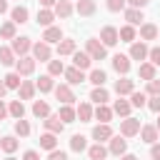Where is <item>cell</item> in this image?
<instances>
[{
    "instance_id": "6da1fadb",
    "label": "cell",
    "mask_w": 160,
    "mask_h": 160,
    "mask_svg": "<svg viewBox=\"0 0 160 160\" xmlns=\"http://www.w3.org/2000/svg\"><path fill=\"white\" fill-rule=\"evenodd\" d=\"M85 52H88L92 60H105V58H108V48H105L98 38H88V40H85Z\"/></svg>"
},
{
    "instance_id": "7a4b0ae2",
    "label": "cell",
    "mask_w": 160,
    "mask_h": 160,
    "mask_svg": "<svg viewBox=\"0 0 160 160\" xmlns=\"http://www.w3.org/2000/svg\"><path fill=\"white\" fill-rule=\"evenodd\" d=\"M10 50H12L18 58H22V55H28V52L32 50V40H30L28 35H20V38L15 35V38L10 40Z\"/></svg>"
},
{
    "instance_id": "3957f363",
    "label": "cell",
    "mask_w": 160,
    "mask_h": 160,
    "mask_svg": "<svg viewBox=\"0 0 160 160\" xmlns=\"http://www.w3.org/2000/svg\"><path fill=\"white\" fill-rule=\"evenodd\" d=\"M35 65H38V60H35L32 55H22V58L15 60V72L22 75V78H28V75L35 72Z\"/></svg>"
},
{
    "instance_id": "277c9868",
    "label": "cell",
    "mask_w": 160,
    "mask_h": 160,
    "mask_svg": "<svg viewBox=\"0 0 160 160\" xmlns=\"http://www.w3.org/2000/svg\"><path fill=\"white\" fill-rule=\"evenodd\" d=\"M138 132H140V120L138 118H130L128 115V118L120 120V135L122 138H135Z\"/></svg>"
},
{
    "instance_id": "5b68a950",
    "label": "cell",
    "mask_w": 160,
    "mask_h": 160,
    "mask_svg": "<svg viewBox=\"0 0 160 160\" xmlns=\"http://www.w3.org/2000/svg\"><path fill=\"white\" fill-rule=\"evenodd\" d=\"M32 58L35 60H40V62H48L50 58H52V48H50V42H45V40H40V42H32Z\"/></svg>"
},
{
    "instance_id": "8992f818",
    "label": "cell",
    "mask_w": 160,
    "mask_h": 160,
    "mask_svg": "<svg viewBox=\"0 0 160 160\" xmlns=\"http://www.w3.org/2000/svg\"><path fill=\"white\" fill-rule=\"evenodd\" d=\"M105 48H112V45H118L120 42V38H118V28H112V25H105L102 30H100V38H98Z\"/></svg>"
},
{
    "instance_id": "52a82bcc",
    "label": "cell",
    "mask_w": 160,
    "mask_h": 160,
    "mask_svg": "<svg viewBox=\"0 0 160 160\" xmlns=\"http://www.w3.org/2000/svg\"><path fill=\"white\" fill-rule=\"evenodd\" d=\"M112 135H115V132H112L110 122H98V125L92 128V140H95V142H108Z\"/></svg>"
},
{
    "instance_id": "ba28073f",
    "label": "cell",
    "mask_w": 160,
    "mask_h": 160,
    "mask_svg": "<svg viewBox=\"0 0 160 160\" xmlns=\"http://www.w3.org/2000/svg\"><path fill=\"white\" fill-rule=\"evenodd\" d=\"M108 152L120 158L122 152H128V140H125L122 135H112V138L108 140Z\"/></svg>"
},
{
    "instance_id": "9c48e42d",
    "label": "cell",
    "mask_w": 160,
    "mask_h": 160,
    "mask_svg": "<svg viewBox=\"0 0 160 160\" xmlns=\"http://www.w3.org/2000/svg\"><path fill=\"white\" fill-rule=\"evenodd\" d=\"M148 50H150V48L145 45V40H140V42L135 40V42H130V52H128V58L142 62V60H148Z\"/></svg>"
},
{
    "instance_id": "30bf717a",
    "label": "cell",
    "mask_w": 160,
    "mask_h": 160,
    "mask_svg": "<svg viewBox=\"0 0 160 160\" xmlns=\"http://www.w3.org/2000/svg\"><path fill=\"white\" fill-rule=\"evenodd\" d=\"M52 92H55V98H58L62 105H72V102H75V92H72L70 85H55Z\"/></svg>"
},
{
    "instance_id": "8fae6325",
    "label": "cell",
    "mask_w": 160,
    "mask_h": 160,
    "mask_svg": "<svg viewBox=\"0 0 160 160\" xmlns=\"http://www.w3.org/2000/svg\"><path fill=\"white\" fill-rule=\"evenodd\" d=\"M112 70H115L118 75H128V72H130V58L122 55V52L112 55Z\"/></svg>"
},
{
    "instance_id": "7c38bea8",
    "label": "cell",
    "mask_w": 160,
    "mask_h": 160,
    "mask_svg": "<svg viewBox=\"0 0 160 160\" xmlns=\"http://www.w3.org/2000/svg\"><path fill=\"white\" fill-rule=\"evenodd\" d=\"M52 12H55V18H70L72 12H75V5L70 2V0H58L55 5H52Z\"/></svg>"
},
{
    "instance_id": "4fadbf2b",
    "label": "cell",
    "mask_w": 160,
    "mask_h": 160,
    "mask_svg": "<svg viewBox=\"0 0 160 160\" xmlns=\"http://www.w3.org/2000/svg\"><path fill=\"white\" fill-rule=\"evenodd\" d=\"M65 80H68V85H80V82H85V70H80V68H65Z\"/></svg>"
},
{
    "instance_id": "5bb4252c",
    "label": "cell",
    "mask_w": 160,
    "mask_h": 160,
    "mask_svg": "<svg viewBox=\"0 0 160 160\" xmlns=\"http://www.w3.org/2000/svg\"><path fill=\"white\" fill-rule=\"evenodd\" d=\"M140 140L142 142H148V145H152V142H158V138H160V132H158V128L155 125H140Z\"/></svg>"
},
{
    "instance_id": "9a60e30c",
    "label": "cell",
    "mask_w": 160,
    "mask_h": 160,
    "mask_svg": "<svg viewBox=\"0 0 160 160\" xmlns=\"http://www.w3.org/2000/svg\"><path fill=\"white\" fill-rule=\"evenodd\" d=\"M95 10H98L95 0H78L75 2V12L80 18H90V15H95Z\"/></svg>"
},
{
    "instance_id": "2e32d148",
    "label": "cell",
    "mask_w": 160,
    "mask_h": 160,
    "mask_svg": "<svg viewBox=\"0 0 160 160\" xmlns=\"http://www.w3.org/2000/svg\"><path fill=\"white\" fill-rule=\"evenodd\" d=\"M132 90H135V82H132V80H130L128 75H122L120 80H115V92H118L120 98H125V95H130Z\"/></svg>"
},
{
    "instance_id": "e0dca14e",
    "label": "cell",
    "mask_w": 160,
    "mask_h": 160,
    "mask_svg": "<svg viewBox=\"0 0 160 160\" xmlns=\"http://www.w3.org/2000/svg\"><path fill=\"white\" fill-rule=\"evenodd\" d=\"M42 125H45V130H48V132H55V135H60V132L65 130V122H62L58 115H48V118L42 120Z\"/></svg>"
},
{
    "instance_id": "ac0fdd59",
    "label": "cell",
    "mask_w": 160,
    "mask_h": 160,
    "mask_svg": "<svg viewBox=\"0 0 160 160\" xmlns=\"http://www.w3.org/2000/svg\"><path fill=\"white\" fill-rule=\"evenodd\" d=\"M122 12H125V20H128V25H132V28L142 25V20H145L142 10H138V8H125Z\"/></svg>"
},
{
    "instance_id": "d6986e66",
    "label": "cell",
    "mask_w": 160,
    "mask_h": 160,
    "mask_svg": "<svg viewBox=\"0 0 160 160\" xmlns=\"http://www.w3.org/2000/svg\"><path fill=\"white\" fill-rule=\"evenodd\" d=\"M72 65L80 68V70H88V68L92 65V58H90L85 50H75V52H72Z\"/></svg>"
},
{
    "instance_id": "ffe728a7",
    "label": "cell",
    "mask_w": 160,
    "mask_h": 160,
    "mask_svg": "<svg viewBox=\"0 0 160 160\" xmlns=\"http://www.w3.org/2000/svg\"><path fill=\"white\" fill-rule=\"evenodd\" d=\"M18 92H20V100H32V98H35V92H38V88H35V82H32V80H22V82H20V88H18Z\"/></svg>"
},
{
    "instance_id": "44dd1931",
    "label": "cell",
    "mask_w": 160,
    "mask_h": 160,
    "mask_svg": "<svg viewBox=\"0 0 160 160\" xmlns=\"http://www.w3.org/2000/svg\"><path fill=\"white\" fill-rule=\"evenodd\" d=\"M130 110H132L130 100H125V98H120V95H118V100L112 102V112H115V115H120V118H128V115H130Z\"/></svg>"
},
{
    "instance_id": "7402d4cb",
    "label": "cell",
    "mask_w": 160,
    "mask_h": 160,
    "mask_svg": "<svg viewBox=\"0 0 160 160\" xmlns=\"http://www.w3.org/2000/svg\"><path fill=\"white\" fill-rule=\"evenodd\" d=\"M28 18H30V12H28V8H25V5H18V8H12V10H10V20H12L15 25L28 22Z\"/></svg>"
},
{
    "instance_id": "603a6c76",
    "label": "cell",
    "mask_w": 160,
    "mask_h": 160,
    "mask_svg": "<svg viewBox=\"0 0 160 160\" xmlns=\"http://www.w3.org/2000/svg\"><path fill=\"white\" fill-rule=\"evenodd\" d=\"M112 108H108V102H102V105H98L95 110H92V118H98L100 122H110L112 120Z\"/></svg>"
},
{
    "instance_id": "cb8c5ba5",
    "label": "cell",
    "mask_w": 160,
    "mask_h": 160,
    "mask_svg": "<svg viewBox=\"0 0 160 160\" xmlns=\"http://www.w3.org/2000/svg\"><path fill=\"white\" fill-rule=\"evenodd\" d=\"M42 40H45V42H50V45H52V42H60V40H62V30H60L58 25H50V28H45Z\"/></svg>"
},
{
    "instance_id": "d4e9b609",
    "label": "cell",
    "mask_w": 160,
    "mask_h": 160,
    "mask_svg": "<svg viewBox=\"0 0 160 160\" xmlns=\"http://www.w3.org/2000/svg\"><path fill=\"white\" fill-rule=\"evenodd\" d=\"M75 115H78L80 122H90V120H92V105H90V102H80V105L75 108Z\"/></svg>"
},
{
    "instance_id": "484cf974",
    "label": "cell",
    "mask_w": 160,
    "mask_h": 160,
    "mask_svg": "<svg viewBox=\"0 0 160 160\" xmlns=\"http://www.w3.org/2000/svg\"><path fill=\"white\" fill-rule=\"evenodd\" d=\"M40 148H42V150H48V152H50V150H55V148H58V135L45 130V132L40 135Z\"/></svg>"
},
{
    "instance_id": "4316f807",
    "label": "cell",
    "mask_w": 160,
    "mask_h": 160,
    "mask_svg": "<svg viewBox=\"0 0 160 160\" xmlns=\"http://www.w3.org/2000/svg\"><path fill=\"white\" fill-rule=\"evenodd\" d=\"M118 38H120V42H135L138 30H135L132 25H122V28L118 30Z\"/></svg>"
},
{
    "instance_id": "83f0119b",
    "label": "cell",
    "mask_w": 160,
    "mask_h": 160,
    "mask_svg": "<svg viewBox=\"0 0 160 160\" xmlns=\"http://www.w3.org/2000/svg\"><path fill=\"white\" fill-rule=\"evenodd\" d=\"M90 100H92L95 105H102V102H108V100H110V92L105 90V85H100V88H92V92H90Z\"/></svg>"
},
{
    "instance_id": "f1b7e54d",
    "label": "cell",
    "mask_w": 160,
    "mask_h": 160,
    "mask_svg": "<svg viewBox=\"0 0 160 160\" xmlns=\"http://www.w3.org/2000/svg\"><path fill=\"white\" fill-rule=\"evenodd\" d=\"M32 115H35L38 120H45V118L50 115V105H48L45 100H35V102H32Z\"/></svg>"
},
{
    "instance_id": "f546056e",
    "label": "cell",
    "mask_w": 160,
    "mask_h": 160,
    "mask_svg": "<svg viewBox=\"0 0 160 160\" xmlns=\"http://www.w3.org/2000/svg\"><path fill=\"white\" fill-rule=\"evenodd\" d=\"M8 115H12L15 120L25 118V105H22L20 98H18V100H10V105H8Z\"/></svg>"
},
{
    "instance_id": "4dcf8cb0",
    "label": "cell",
    "mask_w": 160,
    "mask_h": 160,
    "mask_svg": "<svg viewBox=\"0 0 160 160\" xmlns=\"http://www.w3.org/2000/svg\"><path fill=\"white\" fill-rule=\"evenodd\" d=\"M58 118H60L65 125L78 120V115H75V108H72V105H60V110H58Z\"/></svg>"
},
{
    "instance_id": "1f68e13d",
    "label": "cell",
    "mask_w": 160,
    "mask_h": 160,
    "mask_svg": "<svg viewBox=\"0 0 160 160\" xmlns=\"http://www.w3.org/2000/svg\"><path fill=\"white\" fill-rule=\"evenodd\" d=\"M18 145H20V142H18V138H15V135H5V138H0V150H2V152H8V155H10V152H15V150H18Z\"/></svg>"
},
{
    "instance_id": "d6a6232c",
    "label": "cell",
    "mask_w": 160,
    "mask_h": 160,
    "mask_svg": "<svg viewBox=\"0 0 160 160\" xmlns=\"http://www.w3.org/2000/svg\"><path fill=\"white\" fill-rule=\"evenodd\" d=\"M88 155H90V160H105L108 158V148L102 142H95V145L88 148Z\"/></svg>"
},
{
    "instance_id": "836d02e7",
    "label": "cell",
    "mask_w": 160,
    "mask_h": 160,
    "mask_svg": "<svg viewBox=\"0 0 160 160\" xmlns=\"http://www.w3.org/2000/svg\"><path fill=\"white\" fill-rule=\"evenodd\" d=\"M52 20H55V12H52L50 8H42V10H38V25H42V28H50V25H52Z\"/></svg>"
},
{
    "instance_id": "e575fe53",
    "label": "cell",
    "mask_w": 160,
    "mask_h": 160,
    "mask_svg": "<svg viewBox=\"0 0 160 160\" xmlns=\"http://www.w3.org/2000/svg\"><path fill=\"white\" fill-rule=\"evenodd\" d=\"M140 38L142 40H155L158 38V25L155 22H142L140 25Z\"/></svg>"
},
{
    "instance_id": "d590c367",
    "label": "cell",
    "mask_w": 160,
    "mask_h": 160,
    "mask_svg": "<svg viewBox=\"0 0 160 160\" xmlns=\"http://www.w3.org/2000/svg\"><path fill=\"white\" fill-rule=\"evenodd\" d=\"M138 75H140V80H145V82H148V80H152V78H155V65L142 60V62H140V68H138Z\"/></svg>"
},
{
    "instance_id": "8d00e7d4",
    "label": "cell",
    "mask_w": 160,
    "mask_h": 160,
    "mask_svg": "<svg viewBox=\"0 0 160 160\" xmlns=\"http://www.w3.org/2000/svg\"><path fill=\"white\" fill-rule=\"evenodd\" d=\"M75 52V40H70V38H62L60 42H58V55L62 58V55H72Z\"/></svg>"
},
{
    "instance_id": "74e56055",
    "label": "cell",
    "mask_w": 160,
    "mask_h": 160,
    "mask_svg": "<svg viewBox=\"0 0 160 160\" xmlns=\"http://www.w3.org/2000/svg\"><path fill=\"white\" fill-rule=\"evenodd\" d=\"M35 88H38L40 92H52V88H55V80H52V75H40V80L35 82Z\"/></svg>"
},
{
    "instance_id": "f35d334b",
    "label": "cell",
    "mask_w": 160,
    "mask_h": 160,
    "mask_svg": "<svg viewBox=\"0 0 160 160\" xmlns=\"http://www.w3.org/2000/svg\"><path fill=\"white\" fill-rule=\"evenodd\" d=\"M70 150H72V152L88 150V138H85V135H72V138H70Z\"/></svg>"
},
{
    "instance_id": "ab89813d",
    "label": "cell",
    "mask_w": 160,
    "mask_h": 160,
    "mask_svg": "<svg viewBox=\"0 0 160 160\" xmlns=\"http://www.w3.org/2000/svg\"><path fill=\"white\" fill-rule=\"evenodd\" d=\"M88 80L95 85V88H100V85H105V80H108V75H105V70H100V68H95V70H90V75H88Z\"/></svg>"
},
{
    "instance_id": "60d3db41",
    "label": "cell",
    "mask_w": 160,
    "mask_h": 160,
    "mask_svg": "<svg viewBox=\"0 0 160 160\" xmlns=\"http://www.w3.org/2000/svg\"><path fill=\"white\" fill-rule=\"evenodd\" d=\"M2 82H5L8 90H18L20 82H22V75H18V72H8V75L2 78Z\"/></svg>"
},
{
    "instance_id": "b9f144b4",
    "label": "cell",
    "mask_w": 160,
    "mask_h": 160,
    "mask_svg": "<svg viewBox=\"0 0 160 160\" xmlns=\"http://www.w3.org/2000/svg\"><path fill=\"white\" fill-rule=\"evenodd\" d=\"M15 60H18V55H15L10 48H0V65L10 68V65H15Z\"/></svg>"
},
{
    "instance_id": "7bdbcfd3",
    "label": "cell",
    "mask_w": 160,
    "mask_h": 160,
    "mask_svg": "<svg viewBox=\"0 0 160 160\" xmlns=\"http://www.w3.org/2000/svg\"><path fill=\"white\" fill-rule=\"evenodd\" d=\"M18 32H15V22L12 20H8V22H2L0 25V38H5V40H12Z\"/></svg>"
},
{
    "instance_id": "ee69618b",
    "label": "cell",
    "mask_w": 160,
    "mask_h": 160,
    "mask_svg": "<svg viewBox=\"0 0 160 160\" xmlns=\"http://www.w3.org/2000/svg\"><path fill=\"white\" fill-rule=\"evenodd\" d=\"M62 72H65V65H62V60H48V75L58 78V75H62Z\"/></svg>"
},
{
    "instance_id": "f6af8a7d",
    "label": "cell",
    "mask_w": 160,
    "mask_h": 160,
    "mask_svg": "<svg viewBox=\"0 0 160 160\" xmlns=\"http://www.w3.org/2000/svg\"><path fill=\"white\" fill-rule=\"evenodd\" d=\"M130 105H132V108H145V105H148V95L132 90V92H130Z\"/></svg>"
},
{
    "instance_id": "bcb514c9",
    "label": "cell",
    "mask_w": 160,
    "mask_h": 160,
    "mask_svg": "<svg viewBox=\"0 0 160 160\" xmlns=\"http://www.w3.org/2000/svg\"><path fill=\"white\" fill-rule=\"evenodd\" d=\"M15 135H20V138H28V135H30V122H28L25 118L15 120Z\"/></svg>"
},
{
    "instance_id": "7dc6e473",
    "label": "cell",
    "mask_w": 160,
    "mask_h": 160,
    "mask_svg": "<svg viewBox=\"0 0 160 160\" xmlns=\"http://www.w3.org/2000/svg\"><path fill=\"white\" fill-rule=\"evenodd\" d=\"M145 95H148V98H150V95H160V80H158V78H152V80L145 82Z\"/></svg>"
},
{
    "instance_id": "c3c4849f",
    "label": "cell",
    "mask_w": 160,
    "mask_h": 160,
    "mask_svg": "<svg viewBox=\"0 0 160 160\" xmlns=\"http://www.w3.org/2000/svg\"><path fill=\"white\" fill-rule=\"evenodd\" d=\"M105 5H108V10L110 12H120V10H125V0H105Z\"/></svg>"
},
{
    "instance_id": "681fc988",
    "label": "cell",
    "mask_w": 160,
    "mask_h": 160,
    "mask_svg": "<svg viewBox=\"0 0 160 160\" xmlns=\"http://www.w3.org/2000/svg\"><path fill=\"white\" fill-rule=\"evenodd\" d=\"M148 62H152L155 68L160 65V45H155V48H150V50H148Z\"/></svg>"
},
{
    "instance_id": "f907efd6",
    "label": "cell",
    "mask_w": 160,
    "mask_h": 160,
    "mask_svg": "<svg viewBox=\"0 0 160 160\" xmlns=\"http://www.w3.org/2000/svg\"><path fill=\"white\" fill-rule=\"evenodd\" d=\"M148 108L158 115V112H160V95H150V98H148Z\"/></svg>"
},
{
    "instance_id": "816d5d0a",
    "label": "cell",
    "mask_w": 160,
    "mask_h": 160,
    "mask_svg": "<svg viewBox=\"0 0 160 160\" xmlns=\"http://www.w3.org/2000/svg\"><path fill=\"white\" fill-rule=\"evenodd\" d=\"M48 160H68V152L65 150H50V155H48Z\"/></svg>"
},
{
    "instance_id": "f5cc1de1",
    "label": "cell",
    "mask_w": 160,
    "mask_h": 160,
    "mask_svg": "<svg viewBox=\"0 0 160 160\" xmlns=\"http://www.w3.org/2000/svg\"><path fill=\"white\" fill-rule=\"evenodd\" d=\"M125 2H128V8H138V10H142L150 0H125Z\"/></svg>"
},
{
    "instance_id": "db71d44e",
    "label": "cell",
    "mask_w": 160,
    "mask_h": 160,
    "mask_svg": "<svg viewBox=\"0 0 160 160\" xmlns=\"http://www.w3.org/2000/svg\"><path fill=\"white\" fill-rule=\"evenodd\" d=\"M22 160H40V152L38 150H25L22 152Z\"/></svg>"
},
{
    "instance_id": "11a10c76",
    "label": "cell",
    "mask_w": 160,
    "mask_h": 160,
    "mask_svg": "<svg viewBox=\"0 0 160 160\" xmlns=\"http://www.w3.org/2000/svg\"><path fill=\"white\" fill-rule=\"evenodd\" d=\"M150 158L152 160H160V142H152L150 145Z\"/></svg>"
},
{
    "instance_id": "9f6ffc18",
    "label": "cell",
    "mask_w": 160,
    "mask_h": 160,
    "mask_svg": "<svg viewBox=\"0 0 160 160\" xmlns=\"http://www.w3.org/2000/svg\"><path fill=\"white\" fill-rule=\"evenodd\" d=\"M5 115H8V105H5V100L0 98V120H2Z\"/></svg>"
},
{
    "instance_id": "6f0895ef",
    "label": "cell",
    "mask_w": 160,
    "mask_h": 160,
    "mask_svg": "<svg viewBox=\"0 0 160 160\" xmlns=\"http://www.w3.org/2000/svg\"><path fill=\"white\" fill-rule=\"evenodd\" d=\"M38 2H40V8H52L58 0H38Z\"/></svg>"
},
{
    "instance_id": "680465c9",
    "label": "cell",
    "mask_w": 160,
    "mask_h": 160,
    "mask_svg": "<svg viewBox=\"0 0 160 160\" xmlns=\"http://www.w3.org/2000/svg\"><path fill=\"white\" fill-rule=\"evenodd\" d=\"M8 12V0H0V15Z\"/></svg>"
},
{
    "instance_id": "91938a15",
    "label": "cell",
    "mask_w": 160,
    "mask_h": 160,
    "mask_svg": "<svg viewBox=\"0 0 160 160\" xmlns=\"http://www.w3.org/2000/svg\"><path fill=\"white\" fill-rule=\"evenodd\" d=\"M120 160H138V158H135V155H130V152H122V155H120Z\"/></svg>"
},
{
    "instance_id": "94428289",
    "label": "cell",
    "mask_w": 160,
    "mask_h": 160,
    "mask_svg": "<svg viewBox=\"0 0 160 160\" xmlns=\"http://www.w3.org/2000/svg\"><path fill=\"white\" fill-rule=\"evenodd\" d=\"M5 92H8V88H5V82L0 80V98H5Z\"/></svg>"
},
{
    "instance_id": "6125c7cd",
    "label": "cell",
    "mask_w": 160,
    "mask_h": 160,
    "mask_svg": "<svg viewBox=\"0 0 160 160\" xmlns=\"http://www.w3.org/2000/svg\"><path fill=\"white\" fill-rule=\"evenodd\" d=\"M155 128H158V132H160V112H158V122H155Z\"/></svg>"
},
{
    "instance_id": "be15d7a7",
    "label": "cell",
    "mask_w": 160,
    "mask_h": 160,
    "mask_svg": "<svg viewBox=\"0 0 160 160\" xmlns=\"http://www.w3.org/2000/svg\"><path fill=\"white\" fill-rule=\"evenodd\" d=\"M5 160H15V158H12V155H8V158H5Z\"/></svg>"
}]
</instances>
